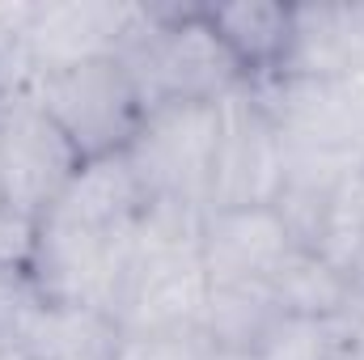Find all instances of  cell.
Masks as SVG:
<instances>
[{
    "label": "cell",
    "instance_id": "6da1fadb",
    "mask_svg": "<svg viewBox=\"0 0 364 360\" xmlns=\"http://www.w3.org/2000/svg\"><path fill=\"white\" fill-rule=\"evenodd\" d=\"M119 64L127 68L144 110L170 102H220L246 81L242 64L208 26L203 4H144Z\"/></svg>",
    "mask_w": 364,
    "mask_h": 360
},
{
    "label": "cell",
    "instance_id": "7a4b0ae2",
    "mask_svg": "<svg viewBox=\"0 0 364 360\" xmlns=\"http://www.w3.org/2000/svg\"><path fill=\"white\" fill-rule=\"evenodd\" d=\"M26 90L68 136L81 162L123 153L144 123V102L119 60H93L73 68H43Z\"/></svg>",
    "mask_w": 364,
    "mask_h": 360
},
{
    "label": "cell",
    "instance_id": "3957f363",
    "mask_svg": "<svg viewBox=\"0 0 364 360\" xmlns=\"http://www.w3.org/2000/svg\"><path fill=\"white\" fill-rule=\"evenodd\" d=\"M216 140H220V102H170L144 115L140 132L123 153L144 186V199L208 212Z\"/></svg>",
    "mask_w": 364,
    "mask_h": 360
},
{
    "label": "cell",
    "instance_id": "277c9868",
    "mask_svg": "<svg viewBox=\"0 0 364 360\" xmlns=\"http://www.w3.org/2000/svg\"><path fill=\"white\" fill-rule=\"evenodd\" d=\"M136 255V225L85 229L55 216H38L30 275L51 305H90L114 318L119 288Z\"/></svg>",
    "mask_w": 364,
    "mask_h": 360
},
{
    "label": "cell",
    "instance_id": "5b68a950",
    "mask_svg": "<svg viewBox=\"0 0 364 360\" xmlns=\"http://www.w3.org/2000/svg\"><path fill=\"white\" fill-rule=\"evenodd\" d=\"M81 170V153L30 90L0 93V203L43 216Z\"/></svg>",
    "mask_w": 364,
    "mask_h": 360
},
{
    "label": "cell",
    "instance_id": "8992f818",
    "mask_svg": "<svg viewBox=\"0 0 364 360\" xmlns=\"http://www.w3.org/2000/svg\"><path fill=\"white\" fill-rule=\"evenodd\" d=\"M284 182V140L250 81L220 97V140L212 170V208H272Z\"/></svg>",
    "mask_w": 364,
    "mask_h": 360
},
{
    "label": "cell",
    "instance_id": "52a82bcc",
    "mask_svg": "<svg viewBox=\"0 0 364 360\" xmlns=\"http://www.w3.org/2000/svg\"><path fill=\"white\" fill-rule=\"evenodd\" d=\"M144 4L123 0H47L34 4L26 26V51L34 73L73 68L93 60H119L123 43L136 34Z\"/></svg>",
    "mask_w": 364,
    "mask_h": 360
},
{
    "label": "cell",
    "instance_id": "ba28073f",
    "mask_svg": "<svg viewBox=\"0 0 364 360\" xmlns=\"http://www.w3.org/2000/svg\"><path fill=\"white\" fill-rule=\"evenodd\" d=\"M292 250L296 242L275 216V208H212L203 216L199 259L212 288L267 284Z\"/></svg>",
    "mask_w": 364,
    "mask_h": 360
},
{
    "label": "cell",
    "instance_id": "9c48e42d",
    "mask_svg": "<svg viewBox=\"0 0 364 360\" xmlns=\"http://www.w3.org/2000/svg\"><path fill=\"white\" fill-rule=\"evenodd\" d=\"M364 68V0L292 4V43L275 77L339 81Z\"/></svg>",
    "mask_w": 364,
    "mask_h": 360
},
{
    "label": "cell",
    "instance_id": "30bf717a",
    "mask_svg": "<svg viewBox=\"0 0 364 360\" xmlns=\"http://www.w3.org/2000/svg\"><path fill=\"white\" fill-rule=\"evenodd\" d=\"M144 203H149L144 186L136 179L127 153H110V157L81 162V170L64 186V195L43 216L85 225V229H127L140 221Z\"/></svg>",
    "mask_w": 364,
    "mask_h": 360
},
{
    "label": "cell",
    "instance_id": "8fae6325",
    "mask_svg": "<svg viewBox=\"0 0 364 360\" xmlns=\"http://www.w3.org/2000/svg\"><path fill=\"white\" fill-rule=\"evenodd\" d=\"M208 26L242 64L246 81L275 77L288 43H292V4L279 0H233V4H203Z\"/></svg>",
    "mask_w": 364,
    "mask_h": 360
},
{
    "label": "cell",
    "instance_id": "7c38bea8",
    "mask_svg": "<svg viewBox=\"0 0 364 360\" xmlns=\"http://www.w3.org/2000/svg\"><path fill=\"white\" fill-rule=\"evenodd\" d=\"M284 327V309L275 305L267 284H225L208 292L199 314V335L212 352L259 356L275 331Z\"/></svg>",
    "mask_w": 364,
    "mask_h": 360
},
{
    "label": "cell",
    "instance_id": "4fadbf2b",
    "mask_svg": "<svg viewBox=\"0 0 364 360\" xmlns=\"http://www.w3.org/2000/svg\"><path fill=\"white\" fill-rule=\"evenodd\" d=\"M119 322L106 309L90 305H51L43 309L26 356L30 360H114L119 348Z\"/></svg>",
    "mask_w": 364,
    "mask_h": 360
},
{
    "label": "cell",
    "instance_id": "5bb4252c",
    "mask_svg": "<svg viewBox=\"0 0 364 360\" xmlns=\"http://www.w3.org/2000/svg\"><path fill=\"white\" fill-rule=\"evenodd\" d=\"M275 305L284 309V318H309V322H326L343 309V301L352 297V280L343 271H335L322 255L314 250H292L284 259V268L267 280Z\"/></svg>",
    "mask_w": 364,
    "mask_h": 360
},
{
    "label": "cell",
    "instance_id": "9a60e30c",
    "mask_svg": "<svg viewBox=\"0 0 364 360\" xmlns=\"http://www.w3.org/2000/svg\"><path fill=\"white\" fill-rule=\"evenodd\" d=\"M314 255H322L335 271H343L356 288L364 284V166H356L339 182Z\"/></svg>",
    "mask_w": 364,
    "mask_h": 360
},
{
    "label": "cell",
    "instance_id": "2e32d148",
    "mask_svg": "<svg viewBox=\"0 0 364 360\" xmlns=\"http://www.w3.org/2000/svg\"><path fill=\"white\" fill-rule=\"evenodd\" d=\"M43 309H47V297L34 284L30 268H4L0 271V339L4 344H13V348L26 352V344H30Z\"/></svg>",
    "mask_w": 364,
    "mask_h": 360
},
{
    "label": "cell",
    "instance_id": "e0dca14e",
    "mask_svg": "<svg viewBox=\"0 0 364 360\" xmlns=\"http://www.w3.org/2000/svg\"><path fill=\"white\" fill-rule=\"evenodd\" d=\"M208 344L199 327H174V331H123L114 360H208Z\"/></svg>",
    "mask_w": 364,
    "mask_h": 360
},
{
    "label": "cell",
    "instance_id": "ac0fdd59",
    "mask_svg": "<svg viewBox=\"0 0 364 360\" xmlns=\"http://www.w3.org/2000/svg\"><path fill=\"white\" fill-rule=\"evenodd\" d=\"M259 360H335L331 327L309 318H284V327L267 339Z\"/></svg>",
    "mask_w": 364,
    "mask_h": 360
},
{
    "label": "cell",
    "instance_id": "d6986e66",
    "mask_svg": "<svg viewBox=\"0 0 364 360\" xmlns=\"http://www.w3.org/2000/svg\"><path fill=\"white\" fill-rule=\"evenodd\" d=\"M34 238H38V221L0 203V271L4 268H30L34 255Z\"/></svg>",
    "mask_w": 364,
    "mask_h": 360
},
{
    "label": "cell",
    "instance_id": "ffe728a7",
    "mask_svg": "<svg viewBox=\"0 0 364 360\" xmlns=\"http://www.w3.org/2000/svg\"><path fill=\"white\" fill-rule=\"evenodd\" d=\"M326 327H331L335 360H364V284L352 288V297L335 318H326Z\"/></svg>",
    "mask_w": 364,
    "mask_h": 360
},
{
    "label": "cell",
    "instance_id": "44dd1931",
    "mask_svg": "<svg viewBox=\"0 0 364 360\" xmlns=\"http://www.w3.org/2000/svg\"><path fill=\"white\" fill-rule=\"evenodd\" d=\"M0 360H30V356H26L21 348H13V344H4V339H0Z\"/></svg>",
    "mask_w": 364,
    "mask_h": 360
},
{
    "label": "cell",
    "instance_id": "7402d4cb",
    "mask_svg": "<svg viewBox=\"0 0 364 360\" xmlns=\"http://www.w3.org/2000/svg\"><path fill=\"white\" fill-rule=\"evenodd\" d=\"M208 360H259V356H242V352H208Z\"/></svg>",
    "mask_w": 364,
    "mask_h": 360
}]
</instances>
